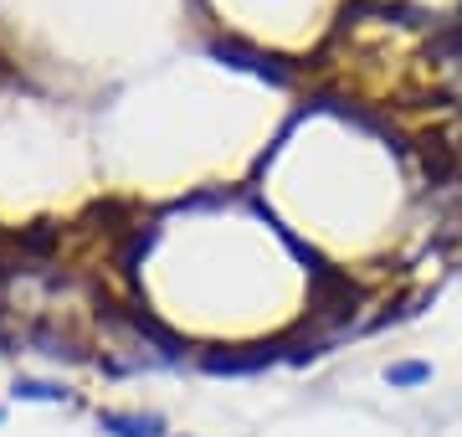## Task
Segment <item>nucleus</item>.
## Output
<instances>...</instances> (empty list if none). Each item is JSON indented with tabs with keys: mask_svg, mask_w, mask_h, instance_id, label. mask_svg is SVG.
Listing matches in <instances>:
<instances>
[{
	"mask_svg": "<svg viewBox=\"0 0 462 437\" xmlns=\"http://www.w3.org/2000/svg\"><path fill=\"white\" fill-rule=\"evenodd\" d=\"M21 402H67L72 391L57 386V381H42V376H16V386H11Z\"/></svg>",
	"mask_w": 462,
	"mask_h": 437,
	"instance_id": "423d86ee",
	"label": "nucleus"
},
{
	"mask_svg": "<svg viewBox=\"0 0 462 437\" xmlns=\"http://www.w3.org/2000/svg\"><path fill=\"white\" fill-rule=\"evenodd\" d=\"M98 320L118 335L139 339L154 350V366H185V355H190V339L175 335L165 320H154L139 299H114V293H98Z\"/></svg>",
	"mask_w": 462,
	"mask_h": 437,
	"instance_id": "f257e3e1",
	"label": "nucleus"
},
{
	"mask_svg": "<svg viewBox=\"0 0 462 437\" xmlns=\"http://www.w3.org/2000/svg\"><path fill=\"white\" fill-rule=\"evenodd\" d=\"M98 427L114 437H170L160 412H98Z\"/></svg>",
	"mask_w": 462,
	"mask_h": 437,
	"instance_id": "39448f33",
	"label": "nucleus"
},
{
	"mask_svg": "<svg viewBox=\"0 0 462 437\" xmlns=\"http://www.w3.org/2000/svg\"><path fill=\"white\" fill-rule=\"evenodd\" d=\"M206 57L226 62V68L252 72V78H263V83H273V88H293V78H298L282 57H273V51H263V47H252V42H242V36H211V42H206Z\"/></svg>",
	"mask_w": 462,
	"mask_h": 437,
	"instance_id": "7ed1b4c3",
	"label": "nucleus"
},
{
	"mask_svg": "<svg viewBox=\"0 0 462 437\" xmlns=\"http://www.w3.org/2000/svg\"><path fill=\"white\" fill-rule=\"evenodd\" d=\"M288 335H278V339H263V345H247V350H200L196 355V366L206 370V376H263V370H273V366H288Z\"/></svg>",
	"mask_w": 462,
	"mask_h": 437,
	"instance_id": "f03ea898",
	"label": "nucleus"
},
{
	"mask_svg": "<svg viewBox=\"0 0 462 437\" xmlns=\"http://www.w3.org/2000/svg\"><path fill=\"white\" fill-rule=\"evenodd\" d=\"M175 437H185V432H175Z\"/></svg>",
	"mask_w": 462,
	"mask_h": 437,
	"instance_id": "1a4fd4ad",
	"label": "nucleus"
},
{
	"mask_svg": "<svg viewBox=\"0 0 462 437\" xmlns=\"http://www.w3.org/2000/svg\"><path fill=\"white\" fill-rule=\"evenodd\" d=\"M385 381H391L396 391L427 386V381H431V366H427V360H396V366H385Z\"/></svg>",
	"mask_w": 462,
	"mask_h": 437,
	"instance_id": "0eeeda50",
	"label": "nucleus"
},
{
	"mask_svg": "<svg viewBox=\"0 0 462 437\" xmlns=\"http://www.w3.org/2000/svg\"><path fill=\"white\" fill-rule=\"evenodd\" d=\"M0 422H5V412H0Z\"/></svg>",
	"mask_w": 462,
	"mask_h": 437,
	"instance_id": "6e6552de",
	"label": "nucleus"
},
{
	"mask_svg": "<svg viewBox=\"0 0 462 437\" xmlns=\"http://www.w3.org/2000/svg\"><path fill=\"white\" fill-rule=\"evenodd\" d=\"M16 345L21 350L47 355V360H67V366H93V360H98V355H88L83 339L67 335L62 324H51V320H32L26 330H16Z\"/></svg>",
	"mask_w": 462,
	"mask_h": 437,
	"instance_id": "20e7f679",
	"label": "nucleus"
}]
</instances>
